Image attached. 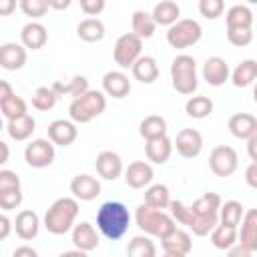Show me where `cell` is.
<instances>
[{
	"label": "cell",
	"instance_id": "obj_1",
	"mask_svg": "<svg viewBox=\"0 0 257 257\" xmlns=\"http://www.w3.org/2000/svg\"><path fill=\"white\" fill-rule=\"evenodd\" d=\"M221 203L223 201H221V197L217 193H205L193 205H185L181 201H173L171 199L167 209H169L171 217L175 219V223L185 225L197 237H205L219 223V215L217 213H219Z\"/></svg>",
	"mask_w": 257,
	"mask_h": 257
},
{
	"label": "cell",
	"instance_id": "obj_2",
	"mask_svg": "<svg viewBox=\"0 0 257 257\" xmlns=\"http://www.w3.org/2000/svg\"><path fill=\"white\" fill-rule=\"evenodd\" d=\"M131 225V213L120 201H106L96 211V229L108 241H118Z\"/></svg>",
	"mask_w": 257,
	"mask_h": 257
},
{
	"label": "cell",
	"instance_id": "obj_3",
	"mask_svg": "<svg viewBox=\"0 0 257 257\" xmlns=\"http://www.w3.org/2000/svg\"><path fill=\"white\" fill-rule=\"evenodd\" d=\"M78 199L74 197H60L56 199L44 213V229L52 235H64L74 227L78 217Z\"/></svg>",
	"mask_w": 257,
	"mask_h": 257
},
{
	"label": "cell",
	"instance_id": "obj_4",
	"mask_svg": "<svg viewBox=\"0 0 257 257\" xmlns=\"http://www.w3.org/2000/svg\"><path fill=\"white\" fill-rule=\"evenodd\" d=\"M135 221H137V227L149 235V237H157V239H163L167 233H171L177 223L175 219L171 217V213H167L165 209H155V207H149V205H139L137 207V213H135Z\"/></svg>",
	"mask_w": 257,
	"mask_h": 257
},
{
	"label": "cell",
	"instance_id": "obj_5",
	"mask_svg": "<svg viewBox=\"0 0 257 257\" xmlns=\"http://www.w3.org/2000/svg\"><path fill=\"white\" fill-rule=\"evenodd\" d=\"M106 108V94L102 90H86L80 96L72 98L70 106H68V114L70 120L76 124H86L92 118L100 116Z\"/></svg>",
	"mask_w": 257,
	"mask_h": 257
},
{
	"label": "cell",
	"instance_id": "obj_6",
	"mask_svg": "<svg viewBox=\"0 0 257 257\" xmlns=\"http://www.w3.org/2000/svg\"><path fill=\"white\" fill-rule=\"evenodd\" d=\"M171 80L173 88L181 94H193L199 86L197 60L189 54H179L171 62Z\"/></svg>",
	"mask_w": 257,
	"mask_h": 257
},
{
	"label": "cell",
	"instance_id": "obj_7",
	"mask_svg": "<svg viewBox=\"0 0 257 257\" xmlns=\"http://www.w3.org/2000/svg\"><path fill=\"white\" fill-rule=\"evenodd\" d=\"M203 36V26L193 18H179L167 30V42L171 48H189Z\"/></svg>",
	"mask_w": 257,
	"mask_h": 257
},
{
	"label": "cell",
	"instance_id": "obj_8",
	"mask_svg": "<svg viewBox=\"0 0 257 257\" xmlns=\"http://www.w3.org/2000/svg\"><path fill=\"white\" fill-rule=\"evenodd\" d=\"M143 54V40L133 34V32H124L116 38L114 48H112V58L120 68H131L133 62Z\"/></svg>",
	"mask_w": 257,
	"mask_h": 257
},
{
	"label": "cell",
	"instance_id": "obj_9",
	"mask_svg": "<svg viewBox=\"0 0 257 257\" xmlns=\"http://www.w3.org/2000/svg\"><path fill=\"white\" fill-rule=\"evenodd\" d=\"M239 167L237 151L229 145H219L209 155V169L215 177H231Z\"/></svg>",
	"mask_w": 257,
	"mask_h": 257
},
{
	"label": "cell",
	"instance_id": "obj_10",
	"mask_svg": "<svg viewBox=\"0 0 257 257\" xmlns=\"http://www.w3.org/2000/svg\"><path fill=\"white\" fill-rule=\"evenodd\" d=\"M54 157H56V151H54L52 141H48V139H34L24 149V161L32 169L50 167L52 161H54Z\"/></svg>",
	"mask_w": 257,
	"mask_h": 257
},
{
	"label": "cell",
	"instance_id": "obj_11",
	"mask_svg": "<svg viewBox=\"0 0 257 257\" xmlns=\"http://www.w3.org/2000/svg\"><path fill=\"white\" fill-rule=\"evenodd\" d=\"M161 247H163L165 255H169V257H185L193 249V239H191L189 231L175 227L171 233H167L161 239Z\"/></svg>",
	"mask_w": 257,
	"mask_h": 257
},
{
	"label": "cell",
	"instance_id": "obj_12",
	"mask_svg": "<svg viewBox=\"0 0 257 257\" xmlns=\"http://www.w3.org/2000/svg\"><path fill=\"white\" fill-rule=\"evenodd\" d=\"M173 147L177 149V153L183 159H195L203 151V137L197 128H183L177 133Z\"/></svg>",
	"mask_w": 257,
	"mask_h": 257
},
{
	"label": "cell",
	"instance_id": "obj_13",
	"mask_svg": "<svg viewBox=\"0 0 257 257\" xmlns=\"http://www.w3.org/2000/svg\"><path fill=\"white\" fill-rule=\"evenodd\" d=\"M122 173H124V183H126V187H131V189H145V187H149V185L153 183V179H155L153 167H151L149 163H145V161H135V163H131L126 169H122Z\"/></svg>",
	"mask_w": 257,
	"mask_h": 257
},
{
	"label": "cell",
	"instance_id": "obj_14",
	"mask_svg": "<svg viewBox=\"0 0 257 257\" xmlns=\"http://www.w3.org/2000/svg\"><path fill=\"white\" fill-rule=\"evenodd\" d=\"M78 137V128L76 122L72 120H64V118H56L48 124V141H52V145L56 147H70Z\"/></svg>",
	"mask_w": 257,
	"mask_h": 257
},
{
	"label": "cell",
	"instance_id": "obj_15",
	"mask_svg": "<svg viewBox=\"0 0 257 257\" xmlns=\"http://www.w3.org/2000/svg\"><path fill=\"white\" fill-rule=\"evenodd\" d=\"M70 231H72V245L82 253L94 251L98 247V243H100V237H98L94 225H90L88 221H80Z\"/></svg>",
	"mask_w": 257,
	"mask_h": 257
},
{
	"label": "cell",
	"instance_id": "obj_16",
	"mask_svg": "<svg viewBox=\"0 0 257 257\" xmlns=\"http://www.w3.org/2000/svg\"><path fill=\"white\" fill-rule=\"evenodd\" d=\"M94 167H96L98 177H102L104 181H116L122 175V159L114 151L98 153L96 161H94Z\"/></svg>",
	"mask_w": 257,
	"mask_h": 257
},
{
	"label": "cell",
	"instance_id": "obj_17",
	"mask_svg": "<svg viewBox=\"0 0 257 257\" xmlns=\"http://www.w3.org/2000/svg\"><path fill=\"white\" fill-rule=\"evenodd\" d=\"M229 74H231L229 64L221 56H211L203 64V80L209 86H223L229 80Z\"/></svg>",
	"mask_w": 257,
	"mask_h": 257
},
{
	"label": "cell",
	"instance_id": "obj_18",
	"mask_svg": "<svg viewBox=\"0 0 257 257\" xmlns=\"http://www.w3.org/2000/svg\"><path fill=\"white\" fill-rule=\"evenodd\" d=\"M70 193L78 201H94L100 195V183L92 175H76L70 181Z\"/></svg>",
	"mask_w": 257,
	"mask_h": 257
},
{
	"label": "cell",
	"instance_id": "obj_19",
	"mask_svg": "<svg viewBox=\"0 0 257 257\" xmlns=\"http://www.w3.org/2000/svg\"><path fill=\"white\" fill-rule=\"evenodd\" d=\"M241 231L237 233V243L249 249L251 253L257 251V209H249L241 217Z\"/></svg>",
	"mask_w": 257,
	"mask_h": 257
},
{
	"label": "cell",
	"instance_id": "obj_20",
	"mask_svg": "<svg viewBox=\"0 0 257 257\" xmlns=\"http://www.w3.org/2000/svg\"><path fill=\"white\" fill-rule=\"evenodd\" d=\"M46 42H48V30H46L44 24H40L36 20H30L28 24L22 26V30H20V44L24 48L40 50V48H44Z\"/></svg>",
	"mask_w": 257,
	"mask_h": 257
},
{
	"label": "cell",
	"instance_id": "obj_21",
	"mask_svg": "<svg viewBox=\"0 0 257 257\" xmlns=\"http://www.w3.org/2000/svg\"><path fill=\"white\" fill-rule=\"evenodd\" d=\"M102 92L112 98H124L131 92V80L122 70H108L102 76Z\"/></svg>",
	"mask_w": 257,
	"mask_h": 257
},
{
	"label": "cell",
	"instance_id": "obj_22",
	"mask_svg": "<svg viewBox=\"0 0 257 257\" xmlns=\"http://www.w3.org/2000/svg\"><path fill=\"white\" fill-rule=\"evenodd\" d=\"M227 128L235 139L247 141L249 137L257 135V118L251 112H235V114H231Z\"/></svg>",
	"mask_w": 257,
	"mask_h": 257
},
{
	"label": "cell",
	"instance_id": "obj_23",
	"mask_svg": "<svg viewBox=\"0 0 257 257\" xmlns=\"http://www.w3.org/2000/svg\"><path fill=\"white\" fill-rule=\"evenodd\" d=\"M26 48L18 42L0 44V66L4 70H20L26 64Z\"/></svg>",
	"mask_w": 257,
	"mask_h": 257
},
{
	"label": "cell",
	"instance_id": "obj_24",
	"mask_svg": "<svg viewBox=\"0 0 257 257\" xmlns=\"http://www.w3.org/2000/svg\"><path fill=\"white\" fill-rule=\"evenodd\" d=\"M12 229L16 231V235L22 239V241H32L38 231H40V219L34 211H20L16 215V219L12 221Z\"/></svg>",
	"mask_w": 257,
	"mask_h": 257
},
{
	"label": "cell",
	"instance_id": "obj_25",
	"mask_svg": "<svg viewBox=\"0 0 257 257\" xmlns=\"http://www.w3.org/2000/svg\"><path fill=\"white\" fill-rule=\"evenodd\" d=\"M171 153H173V141L167 135L157 137V139H149L145 143V155L155 165H165L171 159Z\"/></svg>",
	"mask_w": 257,
	"mask_h": 257
},
{
	"label": "cell",
	"instance_id": "obj_26",
	"mask_svg": "<svg viewBox=\"0 0 257 257\" xmlns=\"http://www.w3.org/2000/svg\"><path fill=\"white\" fill-rule=\"evenodd\" d=\"M131 70H133L135 80H139V82H143V84H153V82L159 78V64H157V60H155L153 56H149V54H141V56L133 62Z\"/></svg>",
	"mask_w": 257,
	"mask_h": 257
},
{
	"label": "cell",
	"instance_id": "obj_27",
	"mask_svg": "<svg viewBox=\"0 0 257 257\" xmlns=\"http://www.w3.org/2000/svg\"><path fill=\"white\" fill-rule=\"evenodd\" d=\"M34 131H36V120L28 112L18 116V118L8 120V124H6V133L12 141H28Z\"/></svg>",
	"mask_w": 257,
	"mask_h": 257
},
{
	"label": "cell",
	"instance_id": "obj_28",
	"mask_svg": "<svg viewBox=\"0 0 257 257\" xmlns=\"http://www.w3.org/2000/svg\"><path fill=\"white\" fill-rule=\"evenodd\" d=\"M233 86L237 88H245V86H251L257 78V62L253 58H247V60H241L235 70L229 74Z\"/></svg>",
	"mask_w": 257,
	"mask_h": 257
},
{
	"label": "cell",
	"instance_id": "obj_29",
	"mask_svg": "<svg viewBox=\"0 0 257 257\" xmlns=\"http://www.w3.org/2000/svg\"><path fill=\"white\" fill-rule=\"evenodd\" d=\"M151 16H153L155 24L171 26L173 22L179 20V16H181V8H179V4L173 2V0H161L159 4H155Z\"/></svg>",
	"mask_w": 257,
	"mask_h": 257
},
{
	"label": "cell",
	"instance_id": "obj_30",
	"mask_svg": "<svg viewBox=\"0 0 257 257\" xmlns=\"http://www.w3.org/2000/svg\"><path fill=\"white\" fill-rule=\"evenodd\" d=\"M227 28H253V10L245 4H235L225 12Z\"/></svg>",
	"mask_w": 257,
	"mask_h": 257
},
{
	"label": "cell",
	"instance_id": "obj_31",
	"mask_svg": "<svg viewBox=\"0 0 257 257\" xmlns=\"http://www.w3.org/2000/svg\"><path fill=\"white\" fill-rule=\"evenodd\" d=\"M131 28H133V34H137L141 40H147V38H151L155 34L157 24H155L151 12L135 10L133 16H131Z\"/></svg>",
	"mask_w": 257,
	"mask_h": 257
},
{
	"label": "cell",
	"instance_id": "obj_32",
	"mask_svg": "<svg viewBox=\"0 0 257 257\" xmlns=\"http://www.w3.org/2000/svg\"><path fill=\"white\" fill-rule=\"evenodd\" d=\"M76 36L84 42H100L104 38V24L98 18H84L76 26Z\"/></svg>",
	"mask_w": 257,
	"mask_h": 257
},
{
	"label": "cell",
	"instance_id": "obj_33",
	"mask_svg": "<svg viewBox=\"0 0 257 257\" xmlns=\"http://www.w3.org/2000/svg\"><path fill=\"white\" fill-rule=\"evenodd\" d=\"M52 90H54L58 96H72V98H76V96H80L82 92L88 90V80H86V76L76 74V76H72L68 82L56 80V82L52 84Z\"/></svg>",
	"mask_w": 257,
	"mask_h": 257
},
{
	"label": "cell",
	"instance_id": "obj_34",
	"mask_svg": "<svg viewBox=\"0 0 257 257\" xmlns=\"http://www.w3.org/2000/svg\"><path fill=\"white\" fill-rule=\"evenodd\" d=\"M139 135L149 141V139H157V137H163L167 135V120L161 116V114H149L141 120L139 124Z\"/></svg>",
	"mask_w": 257,
	"mask_h": 257
},
{
	"label": "cell",
	"instance_id": "obj_35",
	"mask_svg": "<svg viewBox=\"0 0 257 257\" xmlns=\"http://www.w3.org/2000/svg\"><path fill=\"white\" fill-rule=\"evenodd\" d=\"M211 243L215 249H221V251H227L231 245L237 243V229L235 227H227V225H221L217 223L213 229H211Z\"/></svg>",
	"mask_w": 257,
	"mask_h": 257
},
{
	"label": "cell",
	"instance_id": "obj_36",
	"mask_svg": "<svg viewBox=\"0 0 257 257\" xmlns=\"http://www.w3.org/2000/svg\"><path fill=\"white\" fill-rule=\"evenodd\" d=\"M243 213H245V209H243V205L239 203V201H225V203H221V207H219V223L221 225H227V227H239V223H241V217H243Z\"/></svg>",
	"mask_w": 257,
	"mask_h": 257
},
{
	"label": "cell",
	"instance_id": "obj_37",
	"mask_svg": "<svg viewBox=\"0 0 257 257\" xmlns=\"http://www.w3.org/2000/svg\"><path fill=\"white\" fill-rule=\"evenodd\" d=\"M171 203V193L167 185H149L145 191V205L155 207V209H167Z\"/></svg>",
	"mask_w": 257,
	"mask_h": 257
},
{
	"label": "cell",
	"instance_id": "obj_38",
	"mask_svg": "<svg viewBox=\"0 0 257 257\" xmlns=\"http://www.w3.org/2000/svg\"><path fill=\"white\" fill-rule=\"evenodd\" d=\"M126 255H131V257H155L157 247H155V243L151 241L149 235H137L128 241Z\"/></svg>",
	"mask_w": 257,
	"mask_h": 257
},
{
	"label": "cell",
	"instance_id": "obj_39",
	"mask_svg": "<svg viewBox=\"0 0 257 257\" xmlns=\"http://www.w3.org/2000/svg\"><path fill=\"white\" fill-rule=\"evenodd\" d=\"M185 112L191 116V118H207L211 112H213V100L209 96H191L187 102H185Z\"/></svg>",
	"mask_w": 257,
	"mask_h": 257
},
{
	"label": "cell",
	"instance_id": "obj_40",
	"mask_svg": "<svg viewBox=\"0 0 257 257\" xmlns=\"http://www.w3.org/2000/svg\"><path fill=\"white\" fill-rule=\"evenodd\" d=\"M56 100H58V94L52 90V86H38L32 94V106L42 112L54 108Z\"/></svg>",
	"mask_w": 257,
	"mask_h": 257
},
{
	"label": "cell",
	"instance_id": "obj_41",
	"mask_svg": "<svg viewBox=\"0 0 257 257\" xmlns=\"http://www.w3.org/2000/svg\"><path fill=\"white\" fill-rule=\"evenodd\" d=\"M0 112H2L4 118L12 120V118H18V116L26 114V112H28V106H26V100H24V98L12 94V96H8L4 102H0Z\"/></svg>",
	"mask_w": 257,
	"mask_h": 257
},
{
	"label": "cell",
	"instance_id": "obj_42",
	"mask_svg": "<svg viewBox=\"0 0 257 257\" xmlns=\"http://www.w3.org/2000/svg\"><path fill=\"white\" fill-rule=\"evenodd\" d=\"M18 6L22 10L24 16L32 18V20H38L42 18L46 12H48V0H18Z\"/></svg>",
	"mask_w": 257,
	"mask_h": 257
},
{
	"label": "cell",
	"instance_id": "obj_43",
	"mask_svg": "<svg viewBox=\"0 0 257 257\" xmlns=\"http://www.w3.org/2000/svg\"><path fill=\"white\" fill-rule=\"evenodd\" d=\"M22 189L16 187V189H6V191H0V209L2 211H14L22 205Z\"/></svg>",
	"mask_w": 257,
	"mask_h": 257
},
{
	"label": "cell",
	"instance_id": "obj_44",
	"mask_svg": "<svg viewBox=\"0 0 257 257\" xmlns=\"http://www.w3.org/2000/svg\"><path fill=\"white\" fill-rule=\"evenodd\" d=\"M227 40L233 46H249L253 42V28H227Z\"/></svg>",
	"mask_w": 257,
	"mask_h": 257
},
{
	"label": "cell",
	"instance_id": "obj_45",
	"mask_svg": "<svg viewBox=\"0 0 257 257\" xmlns=\"http://www.w3.org/2000/svg\"><path fill=\"white\" fill-rule=\"evenodd\" d=\"M199 12L207 20H215L225 12V0H199Z\"/></svg>",
	"mask_w": 257,
	"mask_h": 257
},
{
	"label": "cell",
	"instance_id": "obj_46",
	"mask_svg": "<svg viewBox=\"0 0 257 257\" xmlns=\"http://www.w3.org/2000/svg\"><path fill=\"white\" fill-rule=\"evenodd\" d=\"M20 187V177L10 169H0V191Z\"/></svg>",
	"mask_w": 257,
	"mask_h": 257
},
{
	"label": "cell",
	"instance_id": "obj_47",
	"mask_svg": "<svg viewBox=\"0 0 257 257\" xmlns=\"http://www.w3.org/2000/svg\"><path fill=\"white\" fill-rule=\"evenodd\" d=\"M78 4H80V10L86 16H98L104 10L106 0H78Z\"/></svg>",
	"mask_w": 257,
	"mask_h": 257
},
{
	"label": "cell",
	"instance_id": "obj_48",
	"mask_svg": "<svg viewBox=\"0 0 257 257\" xmlns=\"http://www.w3.org/2000/svg\"><path fill=\"white\" fill-rule=\"evenodd\" d=\"M245 181L251 189H257V161H251V165L245 171Z\"/></svg>",
	"mask_w": 257,
	"mask_h": 257
},
{
	"label": "cell",
	"instance_id": "obj_49",
	"mask_svg": "<svg viewBox=\"0 0 257 257\" xmlns=\"http://www.w3.org/2000/svg\"><path fill=\"white\" fill-rule=\"evenodd\" d=\"M10 233H12V221L8 219V215L0 213V241L8 239Z\"/></svg>",
	"mask_w": 257,
	"mask_h": 257
},
{
	"label": "cell",
	"instance_id": "obj_50",
	"mask_svg": "<svg viewBox=\"0 0 257 257\" xmlns=\"http://www.w3.org/2000/svg\"><path fill=\"white\" fill-rule=\"evenodd\" d=\"M16 6H18V0H0V16L14 14Z\"/></svg>",
	"mask_w": 257,
	"mask_h": 257
},
{
	"label": "cell",
	"instance_id": "obj_51",
	"mask_svg": "<svg viewBox=\"0 0 257 257\" xmlns=\"http://www.w3.org/2000/svg\"><path fill=\"white\" fill-rule=\"evenodd\" d=\"M14 94V88H12V84L8 82V80H2L0 78V102H4L8 96H12Z\"/></svg>",
	"mask_w": 257,
	"mask_h": 257
},
{
	"label": "cell",
	"instance_id": "obj_52",
	"mask_svg": "<svg viewBox=\"0 0 257 257\" xmlns=\"http://www.w3.org/2000/svg\"><path fill=\"white\" fill-rule=\"evenodd\" d=\"M247 153H249L251 161H257V135L247 139Z\"/></svg>",
	"mask_w": 257,
	"mask_h": 257
},
{
	"label": "cell",
	"instance_id": "obj_53",
	"mask_svg": "<svg viewBox=\"0 0 257 257\" xmlns=\"http://www.w3.org/2000/svg\"><path fill=\"white\" fill-rule=\"evenodd\" d=\"M14 257H36L38 253H36V249H32V247H28V245H22V247H16L14 249V253H12Z\"/></svg>",
	"mask_w": 257,
	"mask_h": 257
},
{
	"label": "cell",
	"instance_id": "obj_54",
	"mask_svg": "<svg viewBox=\"0 0 257 257\" xmlns=\"http://www.w3.org/2000/svg\"><path fill=\"white\" fill-rule=\"evenodd\" d=\"M231 255H241V257H249V255H253L249 249H245L243 245H239V243H235V245H231L229 249H227Z\"/></svg>",
	"mask_w": 257,
	"mask_h": 257
},
{
	"label": "cell",
	"instance_id": "obj_55",
	"mask_svg": "<svg viewBox=\"0 0 257 257\" xmlns=\"http://www.w3.org/2000/svg\"><path fill=\"white\" fill-rule=\"evenodd\" d=\"M72 4V0H48V6L52 10H66Z\"/></svg>",
	"mask_w": 257,
	"mask_h": 257
},
{
	"label": "cell",
	"instance_id": "obj_56",
	"mask_svg": "<svg viewBox=\"0 0 257 257\" xmlns=\"http://www.w3.org/2000/svg\"><path fill=\"white\" fill-rule=\"evenodd\" d=\"M8 159H10V147H8L4 141H0V167L6 165Z\"/></svg>",
	"mask_w": 257,
	"mask_h": 257
},
{
	"label": "cell",
	"instance_id": "obj_57",
	"mask_svg": "<svg viewBox=\"0 0 257 257\" xmlns=\"http://www.w3.org/2000/svg\"><path fill=\"white\" fill-rule=\"evenodd\" d=\"M4 131V122H2V116H0V133Z\"/></svg>",
	"mask_w": 257,
	"mask_h": 257
},
{
	"label": "cell",
	"instance_id": "obj_58",
	"mask_svg": "<svg viewBox=\"0 0 257 257\" xmlns=\"http://www.w3.org/2000/svg\"><path fill=\"white\" fill-rule=\"evenodd\" d=\"M247 2H249V4H257V0H247Z\"/></svg>",
	"mask_w": 257,
	"mask_h": 257
}]
</instances>
